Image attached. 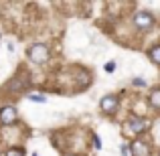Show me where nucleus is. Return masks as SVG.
I'll use <instances>...</instances> for the list:
<instances>
[{
    "mask_svg": "<svg viewBox=\"0 0 160 156\" xmlns=\"http://www.w3.org/2000/svg\"><path fill=\"white\" fill-rule=\"evenodd\" d=\"M99 108H102L103 113H116L118 108H120V98H118L116 93H108L102 98V102H99Z\"/></svg>",
    "mask_w": 160,
    "mask_h": 156,
    "instance_id": "20e7f679",
    "label": "nucleus"
},
{
    "mask_svg": "<svg viewBox=\"0 0 160 156\" xmlns=\"http://www.w3.org/2000/svg\"><path fill=\"white\" fill-rule=\"evenodd\" d=\"M93 146H95V150H102V140H99V136H93Z\"/></svg>",
    "mask_w": 160,
    "mask_h": 156,
    "instance_id": "ddd939ff",
    "label": "nucleus"
},
{
    "mask_svg": "<svg viewBox=\"0 0 160 156\" xmlns=\"http://www.w3.org/2000/svg\"><path fill=\"white\" fill-rule=\"evenodd\" d=\"M158 156H160V152H158Z\"/></svg>",
    "mask_w": 160,
    "mask_h": 156,
    "instance_id": "dca6fc26",
    "label": "nucleus"
},
{
    "mask_svg": "<svg viewBox=\"0 0 160 156\" xmlns=\"http://www.w3.org/2000/svg\"><path fill=\"white\" fill-rule=\"evenodd\" d=\"M27 57L31 59L32 63H37V65H43L49 59V47L45 43H35L27 49Z\"/></svg>",
    "mask_w": 160,
    "mask_h": 156,
    "instance_id": "f03ea898",
    "label": "nucleus"
},
{
    "mask_svg": "<svg viewBox=\"0 0 160 156\" xmlns=\"http://www.w3.org/2000/svg\"><path fill=\"white\" fill-rule=\"evenodd\" d=\"M148 102H150V105H152V108L160 109V87H156V89H152V91H150Z\"/></svg>",
    "mask_w": 160,
    "mask_h": 156,
    "instance_id": "0eeeda50",
    "label": "nucleus"
},
{
    "mask_svg": "<svg viewBox=\"0 0 160 156\" xmlns=\"http://www.w3.org/2000/svg\"><path fill=\"white\" fill-rule=\"evenodd\" d=\"M116 67H118V65H116V61H108L106 65H103V69H106L108 73H113V71H116Z\"/></svg>",
    "mask_w": 160,
    "mask_h": 156,
    "instance_id": "9b49d317",
    "label": "nucleus"
},
{
    "mask_svg": "<svg viewBox=\"0 0 160 156\" xmlns=\"http://www.w3.org/2000/svg\"><path fill=\"white\" fill-rule=\"evenodd\" d=\"M122 156H130V148H128V144H122Z\"/></svg>",
    "mask_w": 160,
    "mask_h": 156,
    "instance_id": "4468645a",
    "label": "nucleus"
},
{
    "mask_svg": "<svg viewBox=\"0 0 160 156\" xmlns=\"http://www.w3.org/2000/svg\"><path fill=\"white\" fill-rule=\"evenodd\" d=\"M148 128H150V120L144 118V116H136V113H132V116L124 122V134H132V136L144 134Z\"/></svg>",
    "mask_w": 160,
    "mask_h": 156,
    "instance_id": "f257e3e1",
    "label": "nucleus"
},
{
    "mask_svg": "<svg viewBox=\"0 0 160 156\" xmlns=\"http://www.w3.org/2000/svg\"><path fill=\"white\" fill-rule=\"evenodd\" d=\"M18 112H16L14 105H2L0 108V126H10L16 122Z\"/></svg>",
    "mask_w": 160,
    "mask_h": 156,
    "instance_id": "39448f33",
    "label": "nucleus"
},
{
    "mask_svg": "<svg viewBox=\"0 0 160 156\" xmlns=\"http://www.w3.org/2000/svg\"><path fill=\"white\" fill-rule=\"evenodd\" d=\"M134 24H136L138 31H148V28L154 27V16L152 12H146V10H140L134 14Z\"/></svg>",
    "mask_w": 160,
    "mask_h": 156,
    "instance_id": "7ed1b4c3",
    "label": "nucleus"
},
{
    "mask_svg": "<svg viewBox=\"0 0 160 156\" xmlns=\"http://www.w3.org/2000/svg\"><path fill=\"white\" fill-rule=\"evenodd\" d=\"M71 156H73V154H71Z\"/></svg>",
    "mask_w": 160,
    "mask_h": 156,
    "instance_id": "f3484780",
    "label": "nucleus"
},
{
    "mask_svg": "<svg viewBox=\"0 0 160 156\" xmlns=\"http://www.w3.org/2000/svg\"><path fill=\"white\" fill-rule=\"evenodd\" d=\"M4 156H24V150L20 148V146H16V148H8Z\"/></svg>",
    "mask_w": 160,
    "mask_h": 156,
    "instance_id": "1a4fd4ad",
    "label": "nucleus"
},
{
    "mask_svg": "<svg viewBox=\"0 0 160 156\" xmlns=\"http://www.w3.org/2000/svg\"><path fill=\"white\" fill-rule=\"evenodd\" d=\"M148 57H150V61H152L154 65H160V45H154V47L150 49Z\"/></svg>",
    "mask_w": 160,
    "mask_h": 156,
    "instance_id": "6e6552de",
    "label": "nucleus"
},
{
    "mask_svg": "<svg viewBox=\"0 0 160 156\" xmlns=\"http://www.w3.org/2000/svg\"><path fill=\"white\" fill-rule=\"evenodd\" d=\"M28 99H31V102H37V103H45L47 102V98H45V95H39V93H31Z\"/></svg>",
    "mask_w": 160,
    "mask_h": 156,
    "instance_id": "9d476101",
    "label": "nucleus"
},
{
    "mask_svg": "<svg viewBox=\"0 0 160 156\" xmlns=\"http://www.w3.org/2000/svg\"><path fill=\"white\" fill-rule=\"evenodd\" d=\"M130 154L132 156H150V144L144 140H134L130 144Z\"/></svg>",
    "mask_w": 160,
    "mask_h": 156,
    "instance_id": "423d86ee",
    "label": "nucleus"
},
{
    "mask_svg": "<svg viewBox=\"0 0 160 156\" xmlns=\"http://www.w3.org/2000/svg\"><path fill=\"white\" fill-rule=\"evenodd\" d=\"M32 156H39V154H37V152H35V154H32Z\"/></svg>",
    "mask_w": 160,
    "mask_h": 156,
    "instance_id": "2eb2a0df",
    "label": "nucleus"
},
{
    "mask_svg": "<svg viewBox=\"0 0 160 156\" xmlns=\"http://www.w3.org/2000/svg\"><path fill=\"white\" fill-rule=\"evenodd\" d=\"M134 85H136V87H144L146 85V81H144V79H142V77H134Z\"/></svg>",
    "mask_w": 160,
    "mask_h": 156,
    "instance_id": "f8f14e48",
    "label": "nucleus"
}]
</instances>
